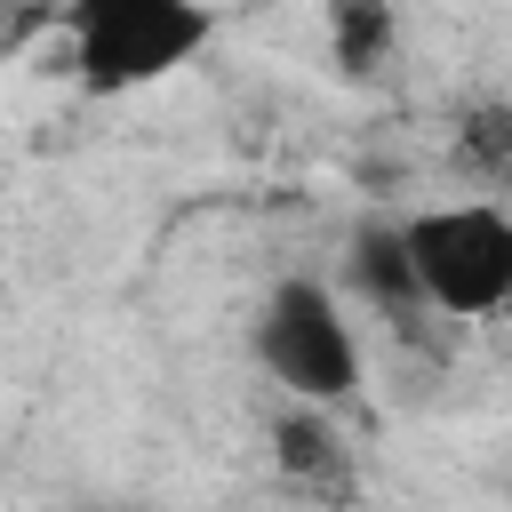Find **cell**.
I'll list each match as a JSON object with an SVG mask.
<instances>
[{
	"mask_svg": "<svg viewBox=\"0 0 512 512\" xmlns=\"http://www.w3.org/2000/svg\"><path fill=\"white\" fill-rule=\"evenodd\" d=\"M408 264H416V304L448 320H496L512 312V208L496 200H448L400 216Z\"/></svg>",
	"mask_w": 512,
	"mask_h": 512,
	"instance_id": "6da1fadb",
	"label": "cell"
},
{
	"mask_svg": "<svg viewBox=\"0 0 512 512\" xmlns=\"http://www.w3.org/2000/svg\"><path fill=\"white\" fill-rule=\"evenodd\" d=\"M200 48H208L200 0H72V72L88 96L152 88Z\"/></svg>",
	"mask_w": 512,
	"mask_h": 512,
	"instance_id": "7a4b0ae2",
	"label": "cell"
},
{
	"mask_svg": "<svg viewBox=\"0 0 512 512\" xmlns=\"http://www.w3.org/2000/svg\"><path fill=\"white\" fill-rule=\"evenodd\" d=\"M256 360H264V376H272L288 400L336 408V400L360 392V336H352L344 304H336L320 280H304V272L272 280V296H264V312H256Z\"/></svg>",
	"mask_w": 512,
	"mask_h": 512,
	"instance_id": "3957f363",
	"label": "cell"
},
{
	"mask_svg": "<svg viewBox=\"0 0 512 512\" xmlns=\"http://www.w3.org/2000/svg\"><path fill=\"white\" fill-rule=\"evenodd\" d=\"M344 272L368 304H392V312H416V264H408V232L392 216H368L344 248Z\"/></svg>",
	"mask_w": 512,
	"mask_h": 512,
	"instance_id": "277c9868",
	"label": "cell"
},
{
	"mask_svg": "<svg viewBox=\"0 0 512 512\" xmlns=\"http://www.w3.org/2000/svg\"><path fill=\"white\" fill-rule=\"evenodd\" d=\"M272 456H280V472L304 480V488H344V432L328 424L320 400H296V408L272 424Z\"/></svg>",
	"mask_w": 512,
	"mask_h": 512,
	"instance_id": "5b68a950",
	"label": "cell"
},
{
	"mask_svg": "<svg viewBox=\"0 0 512 512\" xmlns=\"http://www.w3.org/2000/svg\"><path fill=\"white\" fill-rule=\"evenodd\" d=\"M400 24H392V0H328V48L352 80H368L384 56H392Z\"/></svg>",
	"mask_w": 512,
	"mask_h": 512,
	"instance_id": "8992f818",
	"label": "cell"
},
{
	"mask_svg": "<svg viewBox=\"0 0 512 512\" xmlns=\"http://www.w3.org/2000/svg\"><path fill=\"white\" fill-rule=\"evenodd\" d=\"M456 152L480 176H512V104H472L464 128H456Z\"/></svg>",
	"mask_w": 512,
	"mask_h": 512,
	"instance_id": "52a82bcc",
	"label": "cell"
}]
</instances>
